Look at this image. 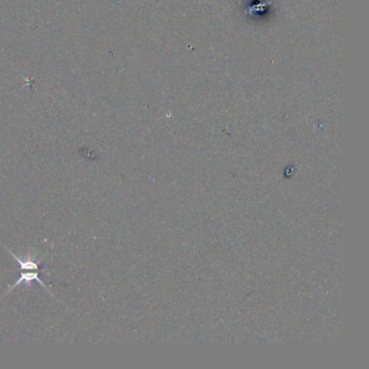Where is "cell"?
<instances>
[{"label":"cell","mask_w":369,"mask_h":369,"mask_svg":"<svg viewBox=\"0 0 369 369\" xmlns=\"http://www.w3.org/2000/svg\"><path fill=\"white\" fill-rule=\"evenodd\" d=\"M32 281H37L38 284L41 285L42 287H45L46 289H48V288H47V286H46V284H45V283H42L41 279L39 278V272H37V271H36V272H34V273H31V272H24V273H22V274H21V277L18 278V280L15 281V284L12 285L11 287H9V291H11L12 289H14L16 286H19V285L23 284V283H25L27 286L31 287V285ZM9 291H8V292H9ZM48 291H49V289H48Z\"/></svg>","instance_id":"cell-1"}]
</instances>
